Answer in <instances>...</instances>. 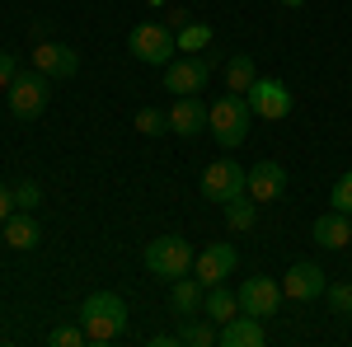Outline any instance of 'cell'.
Returning <instances> with one entry per match:
<instances>
[{
	"label": "cell",
	"instance_id": "18",
	"mask_svg": "<svg viewBox=\"0 0 352 347\" xmlns=\"http://www.w3.org/2000/svg\"><path fill=\"white\" fill-rule=\"evenodd\" d=\"M348 240H352V221L343 212L329 207L324 216H315V244H320V249H343Z\"/></svg>",
	"mask_w": 352,
	"mask_h": 347
},
{
	"label": "cell",
	"instance_id": "11",
	"mask_svg": "<svg viewBox=\"0 0 352 347\" xmlns=\"http://www.w3.org/2000/svg\"><path fill=\"white\" fill-rule=\"evenodd\" d=\"M329 287V272L320 263H292L282 272V295L287 300H320Z\"/></svg>",
	"mask_w": 352,
	"mask_h": 347
},
{
	"label": "cell",
	"instance_id": "16",
	"mask_svg": "<svg viewBox=\"0 0 352 347\" xmlns=\"http://www.w3.org/2000/svg\"><path fill=\"white\" fill-rule=\"evenodd\" d=\"M5 244L10 249H19V254H28V249H38L43 244V221L33 212H10V221H5Z\"/></svg>",
	"mask_w": 352,
	"mask_h": 347
},
{
	"label": "cell",
	"instance_id": "5",
	"mask_svg": "<svg viewBox=\"0 0 352 347\" xmlns=\"http://www.w3.org/2000/svg\"><path fill=\"white\" fill-rule=\"evenodd\" d=\"M47 99H52V76H43V71H19L14 85L5 89L10 117H19V122H38Z\"/></svg>",
	"mask_w": 352,
	"mask_h": 347
},
{
	"label": "cell",
	"instance_id": "17",
	"mask_svg": "<svg viewBox=\"0 0 352 347\" xmlns=\"http://www.w3.org/2000/svg\"><path fill=\"white\" fill-rule=\"evenodd\" d=\"M202 295H207V287H202L197 277H174V282H169V310H174L179 320H188V315L202 310Z\"/></svg>",
	"mask_w": 352,
	"mask_h": 347
},
{
	"label": "cell",
	"instance_id": "23",
	"mask_svg": "<svg viewBox=\"0 0 352 347\" xmlns=\"http://www.w3.org/2000/svg\"><path fill=\"white\" fill-rule=\"evenodd\" d=\"M174 38H179V52H188V56H197V52H207V47H212V28L197 24V19H192V24H184Z\"/></svg>",
	"mask_w": 352,
	"mask_h": 347
},
{
	"label": "cell",
	"instance_id": "7",
	"mask_svg": "<svg viewBox=\"0 0 352 347\" xmlns=\"http://www.w3.org/2000/svg\"><path fill=\"white\" fill-rule=\"evenodd\" d=\"M235 267H240L235 244H230V240H217V244H202V254L192 258V277H197L202 287H221L226 277H235Z\"/></svg>",
	"mask_w": 352,
	"mask_h": 347
},
{
	"label": "cell",
	"instance_id": "13",
	"mask_svg": "<svg viewBox=\"0 0 352 347\" xmlns=\"http://www.w3.org/2000/svg\"><path fill=\"white\" fill-rule=\"evenodd\" d=\"M244 192L254 197V202H277L282 192H287V169L277 160H258L254 169H249V183H244Z\"/></svg>",
	"mask_w": 352,
	"mask_h": 347
},
{
	"label": "cell",
	"instance_id": "32",
	"mask_svg": "<svg viewBox=\"0 0 352 347\" xmlns=\"http://www.w3.org/2000/svg\"><path fill=\"white\" fill-rule=\"evenodd\" d=\"M277 5H287V10H300V5H305V0H277Z\"/></svg>",
	"mask_w": 352,
	"mask_h": 347
},
{
	"label": "cell",
	"instance_id": "34",
	"mask_svg": "<svg viewBox=\"0 0 352 347\" xmlns=\"http://www.w3.org/2000/svg\"><path fill=\"white\" fill-rule=\"evenodd\" d=\"M155 5H160V0H155Z\"/></svg>",
	"mask_w": 352,
	"mask_h": 347
},
{
	"label": "cell",
	"instance_id": "28",
	"mask_svg": "<svg viewBox=\"0 0 352 347\" xmlns=\"http://www.w3.org/2000/svg\"><path fill=\"white\" fill-rule=\"evenodd\" d=\"M14 207H19V212H38V207H43V188L33 183V179L14 183Z\"/></svg>",
	"mask_w": 352,
	"mask_h": 347
},
{
	"label": "cell",
	"instance_id": "21",
	"mask_svg": "<svg viewBox=\"0 0 352 347\" xmlns=\"http://www.w3.org/2000/svg\"><path fill=\"white\" fill-rule=\"evenodd\" d=\"M258 80V66H254V56L249 52H235L226 61V89H235V94H249V85Z\"/></svg>",
	"mask_w": 352,
	"mask_h": 347
},
{
	"label": "cell",
	"instance_id": "4",
	"mask_svg": "<svg viewBox=\"0 0 352 347\" xmlns=\"http://www.w3.org/2000/svg\"><path fill=\"white\" fill-rule=\"evenodd\" d=\"M127 52L141 61V66H169L174 56H179V38H174V28L169 24H155V19H141V24H132V33H127Z\"/></svg>",
	"mask_w": 352,
	"mask_h": 347
},
{
	"label": "cell",
	"instance_id": "20",
	"mask_svg": "<svg viewBox=\"0 0 352 347\" xmlns=\"http://www.w3.org/2000/svg\"><path fill=\"white\" fill-rule=\"evenodd\" d=\"M179 343H184V347H217V343H221V324L207 320V315L197 310V315H188V320H184V328H179Z\"/></svg>",
	"mask_w": 352,
	"mask_h": 347
},
{
	"label": "cell",
	"instance_id": "10",
	"mask_svg": "<svg viewBox=\"0 0 352 347\" xmlns=\"http://www.w3.org/2000/svg\"><path fill=\"white\" fill-rule=\"evenodd\" d=\"M287 295H282V282L277 277H244L240 282V310L244 315H254V320H272L277 315V305H282Z\"/></svg>",
	"mask_w": 352,
	"mask_h": 347
},
{
	"label": "cell",
	"instance_id": "8",
	"mask_svg": "<svg viewBox=\"0 0 352 347\" xmlns=\"http://www.w3.org/2000/svg\"><path fill=\"white\" fill-rule=\"evenodd\" d=\"M249 108H254V117H263V122H282L292 108H296V99H292V89L282 80H268V76H258V80L249 85Z\"/></svg>",
	"mask_w": 352,
	"mask_h": 347
},
{
	"label": "cell",
	"instance_id": "24",
	"mask_svg": "<svg viewBox=\"0 0 352 347\" xmlns=\"http://www.w3.org/2000/svg\"><path fill=\"white\" fill-rule=\"evenodd\" d=\"M132 127L141 136H164V132H169V113H164V108H136Z\"/></svg>",
	"mask_w": 352,
	"mask_h": 347
},
{
	"label": "cell",
	"instance_id": "2",
	"mask_svg": "<svg viewBox=\"0 0 352 347\" xmlns=\"http://www.w3.org/2000/svg\"><path fill=\"white\" fill-rule=\"evenodd\" d=\"M249 122H254V108H249V99L235 94V89H226L221 99L207 104V132H212V141H217L221 150L244 146V141H249Z\"/></svg>",
	"mask_w": 352,
	"mask_h": 347
},
{
	"label": "cell",
	"instance_id": "22",
	"mask_svg": "<svg viewBox=\"0 0 352 347\" xmlns=\"http://www.w3.org/2000/svg\"><path fill=\"white\" fill-rule=\"evenodd\" d=\"M254 221H258V202H254L249 192H240V197H230V202H226V225H230L235 235L254 230Z\"/></svg>",
	"mask_w": 352,
	"mask_h": 347
},
{
	"label": "cell",
	"instance_id": "9",
	"mask_svg": "<svg viewBox=\"0 0 352 347\" xmlns=\"http://www.w3.org/2000/svg\"><path fill=\"white\" fill-rule=\"evenodd\" d=\"M207 76H212V61H207V56L179 52L164 66V89H169L174 99H179V94H202V89H207Z\"/></svg>",
	"mask_w": 352,
	"mask_h": 347
},
{
	"label": "cell",
	"instance_id": "1",
	"mask_svg": "<svg viewBox=\"0 0 352 347\" xmlns=\"http://www.w3.org/2000/svg\"><path fill=\"white\" fill-rule=\"evenodd\" d=\"M127 300L118 291H89L80 305V328L85 338H89V347H109L118 343L122 333H127Z\"/></svg>",
	"mask_w": 352,
	"mask_h": 347
},
{
	"label": "cell",
	"instance_id": "27",
	"mask_svg": "<svg viewBox=\"0 0 352 347\" xmlns=\"http://www.w3.org/2000/svg\"><path fill=\"white\" fill-rule=\"evenodd\" d=\"M47 343H52V347H85L89 338H85L80 324H56L52 333H47Z\"/></svg>",
	"mask_w": 352,
	"mask_h": 347
},
{
	"label": "cell",
	"instance_id": "29",
	"mask_svg": "<svg viewBox=\"0 0 352 347\" xmlns=\"http://www.w3.org/2000/svg\"><path fill=\"white\" fill-rule=\"evenodd\" d=\"M14 76H19V61H14V52H0V94L14 85Z\"/></svg>",
	"mask_w": 352,
	"mask_h": 347
},
{
	"label": "cell",
	"instance_id": "3",
	"mask_svg": "<svg viewBox=\"0 0 352 347\" xmlns=\"http://www.w3.org/2000/svg\"><path fill=\"white\" fill-rule=\"evenodd\" d=\"M192 258H197V249H192L184 235H160V240L146 244V254H141V263H146V272H151L155 282L188 277V272H192Z\"/></svg>",
	"mask_w": 352,
	"mask_h": 347
},
{
	"label": "cell",
	"instance_id": "30",
	"mask_svg": "<svg viewBox=\"0 0 352 347\" xmlns=\"http://www.w3.org/2000/svg\"><path fill=\"white\" fill-rule=\"evenodd\" d=\"M10 212H14V192H10V188L0 183V225L10 221Z\"/></svg>",
	"mask_w": 352,
	"mask_h": 347
},
{
	"label": "cell",
	"instance_id": "6",
	"mask_svg": "<svg viewBox=\"0 0 352 347\" xmlns=\"http://www.w3.org/2000/svg\"><path fill=\"white\" fill-rule=\"evenodd\" d=\"M244 183H249V169H240V164L226 160V155L202 169V197H207V202H221V207H226L230 197H240Z\"/></svg>",
	"mask_w": 352,
	"mask_h": 347
},
{
	"label": "cell",
	"instance_id": "26",
	"mask_svg": "<svg viewBox=\"0 0 352 347\" xmlns=\"http://www.w3.org/2000/svg\"><path fill=\"white\" fill-rule=\"evenodd\" d=\"M329 207L343 212V216H352V169H348V174H338V183L329 188Z\"/></svg>",
	"mask_w": 352,
	"mask_h": 347
},
{
	"label": "cell",
	"instance_id": "19",
	"mask_svg": "<svg viewBox=\"0 0 352 347\" xmlns=\"http://www.w3.org/2000/svg\"><path fill=\"white\" fill-rule=\"evenodd\" d=\"M202 315L217 320V324L235 320V315H240V291H230L226 282H221V287H207V295H202Z\"/></svg>",
	"mask_w": 352,
	"mask_h": 347
},
{
	"label": "cell",
	"instance_id": "33",
	"mask_svg": "<svg viewBox=\"0 0 352 347\" xmlns=\"http://www.w3.org/2000/svg\"><path fill=\"white\" fill-rule=\"evenodd\" d=\"M0 343H5V333H0Z\"/></svg>",
	"mask_w": 352,
	"mask_h": 347
},
{
	"label": "cell",
	"instance_id": "14",
	"mask_svg": "<svg viewBox=\"0 0 352 347\" xmlns=\"http://www.w3.org/2000/svg\"><path fill=\"white\" fill-rule=\"evenodd\" d=\"M207 127V104L197 94H179L174 108H169V132L174 136H202Z\"/></svg>",
	"mask_w": 352,
	"mask_h": 347
},
{
	"label": "cell",
	"instance_id": "15",
	"mask_svg": "<svg viewBox=\"0 0 352 347\" xmlns=\"http://www.w3.org/2000/svg\"><path fill=\"white\" fill-rule=\"evenodd\" d=\"M268 343V328L263 320H254V315H235V320L221 324V347H263Z\"/></svg>",
	"mask_w": 352,
	"mask_h": 347
},
{
	"label": "cell",
	"instance_id": "31",
	"mask_svg": "<svg viewBox=\"0 0 352 347\" xmlns=\"http://www.w3.org/2000/svg\"><path fill=\"white\" fill-rule=\"evenodd\" d=\"M164 24H169L174 33H179L184 24H192V14H188V10H169V19H164Z\"/></svg>",
	"mask_w": 352,
	"mask_h": 347
},
{
	"label": "cell",
	"instance_id": "12",
	"mask_svg": "<svg viewBox=\"0 0 352 347\" xmlns=\"http://www.w3.org/2000/svg\"><path fill=\"white\" fill-rule=\"evenodd\" d=\"M33 71H43V76H52V80H71L76 71H80V52L76 47H66V43H38L33 47Z\"/></svg>",
	"mask_w": 352,
	"mask_h": 347
},
{
	"label": "cell",
	"instance_id": "25",
	"mask_svg": "<svg viewBox=\"0 0 352 347\" xmlns=\"http://www.w3.org/2000/svg\"><path fill=\"white\" fill-rule=\"evenodd\" d=\"M324 300H329V310H333L338 320H352V282H329Z\"/></svg>",
	"mask_w": 352,
	"mask_h": 347
}]
</instances>
